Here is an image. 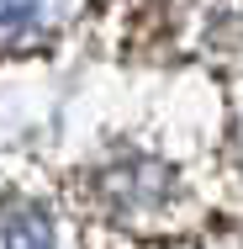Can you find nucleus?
<instances>
[{
    "label": "nucleus",
    "mask_w": 243,
    "mask_h": 249,
    "mask_svg": "<svg viewBox=\"0 0 243 249\" xmlns=\"http://www.w3.org/2000/svg\"><path fill=\"white\" fill-rule=\"evenodd\" d=\"M58 5L64 0H0V43H21V37H37L58 21Z\"/></svg>",
    "instance_id": "f257e3e1"
},
{
    "label": "nucleus",
    "mask_w": 243,
    "mask_h": 249,
    "mask_svg": "<svg viewBox=\"0 0 243 249\" xmlns=\"http://www.w3.org/2000/svg\"><path fill=\"white\" fill-rule=\"evenodd\" d=\"M0 249H53V228L37 207H0Z\"/></svg>",
    "instance_id": "f03ea898"
}]
</instances>
